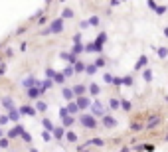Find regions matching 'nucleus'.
Here are the masks:
<instances>
[{"label": "nucleus", "instance_id": "obj_1", "mask_svg": "<svg viewBox=\"0 0 168 152\" xmlns=\"http://www.w3.org/2000/svg\"><path fill=\"white\" fill-rule=\"evenodd\" d=\"M77 120L83 124L85 128H95V126H97V120H95V116H93V114L83 113V114H79V118H77Z\"/></svg>", "mask_w": 168, "mask_h": 152}, {"label": "nucleus", "instance_id": "obj_2", "mask_svg": "<svg viewBox=\"0 0 168 152\" xmlns=\"http://www.w3.org/2000/svg\"><path fill=\"white\" fill-rule=\"evenodd\" d=\"M49 32L51 34H61L63 32V18H55L49 26Z\"/></svg>", "mask_w": 168, "mask_h": 152}, {"label": "nucleus", "instance_id": "obj_3", "mask_svg": "<svg viewBox=\"0 0 168 152\" xmlns=\"http://www.w3.org/2000/svg\"><path fill=\"white\" fill-rule=\"evenodd\" d=\"M75 103H77V107H79V111H85V109H89L91 105H93V101L85 95V97H79V99H75Z\"/></svg>", "mask_w": 168, "mask_h": 152}, {"label": "nucleus", "instance_id": "obj_4", "mask_svg": "<svg viewBox=\"0 0 168 152\" xmlns=\"http://www.w3.org/2000/svg\"><path fill=\"white\" fill-rule=\"evenodd\" d=\"M38 83H40V81H38V79H36L34 75H28L26 79H22V87H24V89H32V87H38Z\"/></svg>", "mask_w": 168, "mask_h": 152}, {"label": "nucleus", "instance_id": "obj_5", "mask_svg": "<svg viewBox=\"0 0 168 152\" xmlns=\"http://www.w3.org/2000/svg\"><path fill=\"white\" fill-rule=\"evenodd\" d=\"M105 41H107V34H105V32H101V34L95 38V41H93V43H95V49H97V51H101V49H103V45H105Z\"/></svg>", "mask_w": 168, "mask_h": 152}, {"label": "nucleus", "instance_id": "obj_6", "mask_svg": "<svg viewBox=\"0 0 168 152\" xmlns=\"http://www.w3.org/2000/svg\"><path fill=\"white\" fill-rule=\"evenodd\" d=\"M91 111H93V114L95 116H105V109H103V105L99 103V101H93V105H91Z\"/></svg>", "mask_w": 168, "mask_h": 152}, {"label": "nucleus", "instance_id": "obj_7", "mask_svg": "<svg viewBox=\"0 0 168 152\" xmlns=\"http://www.w3.org/2000/svg\"><path fill=\"white\" fill-rule=\"evenodd\" d=\"M59 57H61V59H65L69 65H75V63L79 61V59H77V55H73V53H69V51H61V53H59Z\"/></svg>", "mask_w": 168, "mask_h": 152}, {"label": "nucleus", "instance_id": "obj_8", "mask_svg": "<svg viewBox=\"0 0 168 152\" xmlns=\"http://www.w3.org/2000/svg\"><path fill=\"white\" fill-rule=\"evenodd\" d=\"M103 126H105V128H115V126H117V118L111 116V114H105V116H103Z\"/></svg>", "mask_w": 168, "mask_h": 152}, {"label": "nucleus", "instance_id": "obj_9", "mask_svg": "<svg viewBox=\"0 0 168 152\" xmlns=\"http://www.w3.org/2000/svg\"><path fill=\"white\" fill-rule=\"evenodd\" d=\"M22 132H24V126H22V124H16L14 128H10V130H8V138H16V136H22Z\"/></svg>", "mask_w": 168, "mask_h": 152}, {"label": "nucleus", "instance_id": "obj_10", "mask_svg": "<svg viewBox=\"0 0 168 152\" xmlns=\"http://www.w3.org/2000/svg\"><path fill=\"white\" fill-rule=\"evenodd\" d=\"M61 95H63V99L69 101V103L75 101V93H73V89H69V87H63V89H61Z\"/></svg>", "mask_w": 168, "mask_h": 152}, {"label": "nucleus", "instance_id": "obj_11", "mask_svg": "<svg viewBox=\"0 0 168 152\" xmlns=\"http://www.w3.org/2000/svg\"><path fill=\"white\" fill-rule=\"evenodd\" d=\"M26 93H28V97H30V99H38V101H40V97H42V91H40V87L26 89Z\"/></svg>", "mask_w": 168, "mask_h": 152}, {"label": "nucleus", "instance_id": "obj_12", "mask_svg": "<svg viewBox=\"0 0 168 152\" xmlns=\"http://www.w3.org/2000/svg\"><path fill=\"white\" fill-rule=\"evenodd\" d=\"M71 89H73V93H75V99L85 97V93H87V87H85V85H75V87H71Z\"/></svg>", "mask_w": 168, "mask_h": 152}, {"label": "nucleus", "instance_id": "obj_13", "mask_svg": "<svg viewBox=\"0 0 168 152\" xmlns=\"http://www.w3.org/2000/svg\"><path fill=\"white\" fill-rule=\"evenodd\" d=\"M2 107H4V109H8V113L16 111V107H14V101H12L10 97H4V99H2Z\"/></svg>", "mask_w": 168, "mask_h": 152}, {"label": "nucleus", "instance_id": "obj_14", "mask_svg": "<svg viewBox=\"0 0 168 152\" xmlns=\"http://www.w3.org/2000/svg\"><path fill=\"white\" fill-rule=\"evenodd\" d=\"M51 134L55 136V140H61V138H65V128L63 126H55Z\"/></svg>", "mask_w": 168, "mask_h": 152}, {"label": "nucleus", "instance_id": "obj_15", "mask_svg": "<svg viewBox=\"0 0 168 152\" xmlns=\"http://www.w3.org/2000/svg\"><path fill=\"white\" fill-rule=\"evenodd\" d=\"M18 113H20V114H30V116H34V114H36V109H34V107H30V105H24V107H20V109H18Z\"/></svg>", "mask_w": 168, "mask_h": 152}, {"label": "nucleus", "instance_id": "obj_16", "mask_svg": "<svg viewBox=\"0 0 168 152\" xmlns=\"http://www.w3.org/2000/svg\"><path fill=\"white\" fill-rule=\"evenodd\" d=\"M42 124H43V130H47V132H53V128H55L51 118H42Z\"/></svg>", "mask_w": 168, "mask_h": 152}, {"label": "nucleus", "instance_id": "obj_17", "mask_svg": "<svg viewBox=\"0 0 168 152\" xmlns=\"http://www.w3.org/2000/svg\"><path fill=\"white\" fill-rule=\"evenodd\" d=\"M67 113L71 114V116H75V114L79 113V107H77V103H75V101H71V103H67Z\"/></svg>", "mask_w": 168, "mask_h": 152}, {"label": "nucleus", "instance_id": "obj_18", "mask_svg": "<svg viewBox=\"0 0 168 152\" xmlns=\"http://www.w3.org/2000/svg\"><path fill=\"white\" fill-rule=\"evenodd\" d=\"M146 61H148V57L146 55H140V59L134 63V71H138V69H142L144 65H146Z\"/></svg>", "mask_w": 168, "mask_h": 152}, {"label": "nucleus", "instance_id": "obj_19", "mask_svg": "<svg viewBox=\"0 0 168 152\" xmlns=\"http://www.w3.org/2000/svg\"><path fill=\"white\" fill-rule=\"evenodd\" d=\"M87 89H89V95H93V97H97V95L101 93V89H99V85H97V83H91Z\"/></svg>", "mask_w": 168, "mask_h": 152}, {"label": "nucleus", "instance_id": "obj_20", "mask_svg": "<svg viewBox=\"0 0 168 152\" xmlns=\"http://www.w3.org/2000/svg\"><path fill=\"white\" fill-rule=\"evenodd\" d=\"M73 122H75V116H71V114H69V116H65V118H61V126H63V128L71 126Z\"/></svg>", "mask_w": 168, "mask_h": 152}, {"label": "nucleus", "instance_id": "obj_21", "mask_svg": "<svg viewBox=\"0 0 168 152\" xmlns=\"http://www.w3.org/2000/svg\"><path fill=\"white\" fill-rule=\"evenodd\" d=\"M158 124H160V118H158V116H152V118L146 122V128H156Z\"/></svg>", "mask_w": 168, "mask_h": 152}, {"label": "nucleus", "instance_id": "obj_22", "mask_svg": "<svg viewBox=\"0 0 168 152\" xmlns=\"http://www.w3.org/2000/svg\"><path fill=\"white\" fill-rule=\"evenodd\" d=\"M81 51H85V45H83V43H73V49H71V53H73V55H79Z\"/></svg>", "mask_w": 168, "mask_h": 152}, {"label": "nucleus", "instance_id": "obj_23", "mask_svg": "<svg viewBox=\"0 0 168 152\" xmlns=\"http://www.w3.org/2000/svg\"><path fill=\"white\" fill-rule=\"evenodd\" d=\"M51 81H53V83H57V85H61V83L65 81V75H63V73H59V71H55V75H53Z\"/></svg>", "mask_w": 168, "mask_h": 152}, {"label": "nucleus", "instance_id": "obj_24", "mask_svg": "<svg viewBox=\"0 0 168 152\" xmlns=\"http://www.w3.org/2000/svg\"><path fill=\"white\" fill-rule=\"evenodd\" d=\"M36 111H40V113H45V111H47V103L40 99V101L36 103Z\"/></svg>", "mask_w": 168, "mask_h": 152}, {"label": "nucleus", "instance_id": "obj_25", "mask_svg": "<svg viewBox=\"0 0 168 152\" xmlns=\"http://www.w3.org/2000/svg\"><path fill=\"white\" fill-rule=\"evenodd\" d=\"M156 53H158L160 59H166V57H168V49H166V47H156Z\"/></svg>", "mask_w": 168, "mask_h": 152}, {"label": "nucleus", "instance_id": "obj_26", "mask_svg": "<svg viewBox=\"0 0 168 152\" xmlns=\"http://www.w3.org/2000/svg\"><path fill=\"white\" fill-rule=\"evenodd\" d=\"M121 109L128 113V111L132 109V105H130V101H126V99H121Z\"/></svg>", "mask_w": 168, "mask_h": 152}, {"label": "nucleus", "instance_id": "obj_27", "mask_svg": "<svg viewBox=\"0 0 168 152\" xmlns=\"http://www.w3.org/2000/svg\"><path fill=\"white\" fill-rule=\"evenodd\" d=\"M95 71H97V65H95V63H89V65H85V73H87V75H93Z\"/></svg>", "mask_w": 168, "mask_h": 152}, {"label": "nucleus", "instance_id": "obj_28", "mask_svg": "<svg viewBox=\"0 0 168 152\" xmlns=\"http://www.w3.org/2000/svg\"><path fill=\"white\" fill-rule=\"evenodd\" d=\"M119 107H121V101H119V99H111V101H109V109L117 111Z\"/></svg>", "mask_w": 168, "mask_h": 152}, {"label": "nucleus", "instance_id": "obj_29", "mask_svg": "<svg viewBox=\"0 0 168 152\" xmlns=\"http://www.w3.org/2000/svg\"><path fill=\"white\" fill-rule=\"evenodd\" d=\"M65 138H67L69 142H77V134H75L73 130H67V132H65Z\"/></svg>", "mask_w": 168, "mask_h": 152}, {"label": "nucleus", "instance_id": "obj_30", "mask_svg": "<svg viewBox=\"0 0 168 152\" xmlns=\"http://www.w3.org/2000/svg\"><path fill=\"white\" fill-rule=\"evenodd\" d=\"M61 73H63L65 77H71V75H75V69H73V65H67V67H65Z\"/></svg>", "mask_w": 168, "mask_h": 152}, {"label": "nucleus", "instance_id": "obj_31", "mask_svg": "<svg viewBox=\"0 0 168 152\" xmlns=\"http://www.w3.org/2000/svg\"><path fill=\"white\" fill-rule=\"evenodd\" d=\"M73 69H75V73H83L85 71V63L83 61H77V63L73 65Z\"/></svg>", "mask_w": 168, "mask_h": 152}, {"label": "nucleus", "instance_id": "obj_32", "mask_svg": "<svg viewBox=\"0 0 168 152\" xmlns=\"http://www.w3.org/2000/svg\"><path fill=\"white\" fill-rule=\"evenodd\" d=\"M8 118H10V122H18L20 113H18V111H12V113H8Z\"/></svg>", "mask_w": 168, "mask_h": 152}, {"label": "nucleus", "instance_id": "obj_33", "mask_svg": "<svg viewBox=\"0 0 168 152\" xmlns=\"http://www.w3.org/2000/svg\"><path fill=\"white\" fill-rule=\"evenodd\" d=\"M61 18H63V20H65V18H73V10H71V8H63Z\"/></svg>", "mask_w": 168, "mask_h": 152}, {"label": "nucleus", "instance_id": "obj_34", "mask_svg": "<svg viewBox=\"0 0 168 152\" xmlns=\"http://www.w3.org/2000/svg\"><path fill=\"white\" fill-rule=\"evenodd\" d=\"M10 148V138H0V150Z\"/></svg>", "mask_w": 168, "mask_h": 152}, {"label": "nucleus", "instance_id": "obj_35", "mask_svg": "<svg viewBox=\"0 0 168 152\" xmlns=\"http://www.w3.org/2000/svg\"><path fill=\"white\" fill-rule=\"evenodd\" d=\"M20 138H22V140H24V142H28V144H30V142H32V134H30V132H28V130H24V132H22V136H20Z\"/></svg>", "mask_w": 168, "mask_h": 152}, {"label": "nucleus", "instance_id": "obj_36", "mask_svg": "<svg viewBox=\"0 0 168 152\" xmlns=\"http://www.w3.org/2000/svg\"><path fill=\"white\" fill-rule=\"evenodd\" d=\"M142 77H144V81H152V69H144Z\"/></svg>", "mask_w": 168, "mask_h": 152}, {"label": "nucleus", "instance_id": "obj_37", "mask_svg": "<svg viewBox=\"0 0 168 152\" xmlns=\"http://www.w3.org/2000/svg\"><path fill=\"white\" fill-rule=\"evenodd\" d=\"M99 22H101L99 16H91V18H89V26H99Z\"/></svg>", "mask_w": 168, "mask_h": 152}, {"label": "nucleus", "instance_id": "obj_38", "mask_svg": "<svg viewBox=\"0 0 168 152\" xmlns=\"http://www.w3.org/2000/svg\"><path fill=\"white\" fill-rule=\"evenodd\" d=\"M42 138H43V142H49V140H51V132H47V130H42Z\"/></svg>", "mask_w": 168, "mask_h": 152}, {"label": "nucleus", "instance_id": "obj_39", "mask_svg": "<svg viewBox=\"0 0 168 152\" xmlns=\"http://www.w3.org/2000/svg\"><path fill=\"white\" fill-rule=\"evenodd\" d=\"M113 79H115V77L111 75V73H103V81H105V83H113Z\"/></svg>", "mask_w": 168, "mask_h": 152}, {"label": "nucleus", "instance_id": "obj_40", "mask_svg": "<svg viewBox=\"0 0 168 152\" xmlns=\"http://www.w3.org/2000/svg\"><path fill=\"white\" fill-rule=\"evenodd\" d=\"M168 8L166 6H156V10H154V12H156V14H158V16H162V14H164V12H166Z\"/></svg>", "mask_w": 168, "mask_h": 152}, {"label": "nucleus", "instance_id": "obj_41", "mask_svg": "<svg viewBox=\"0 0 168 152\" xmlns=\"http://www.w3.org/2000/svg\"><path fill=\"white\" fill-rule=\"evenodd\" d=\"M53 75H55V71H53L51 67H47V69H45V77H47V79H53Z\"/></svg>", "mask_w": 168, "mask_h": 152}, {"label": "nucleus", "instance_id": "obj_42", "mask_svg": "<svg viewBox=\"0 0 168 152\" xmlns=\"http://www.w3.org/2000/svg\"><path fill=\"white\" fill-rule=\"evenodd\" d=\"M59 116H61V118L69 116V113H67V107H61V109H59Z\"/></svg>", "mask_w": 168, "mask_h": 152}, {"label": "nucleus", "instance_id": "obj_43", "mask_svg": "<svg viewBox=\"0 0 168 152\" xmlns=\"http://www.w3.org/2000/svg\"><path fill=\"white\" fill-rule=\"evenodd\" d=\"M123 85H128V87H130V85H132V77H130V75L123 77Z\"/></svg>", "mask_w": 168, "mask_h": 152}, {"label": "nucleus", "instance_id": "obj_44", "mask_svg": "<svg viewBox=\"0 0 168 152\" xmlns=\"http://www.w3.org/2000/svg\"><path fill=\"white\" fill-rule=\"evenodd\" d=\"M95 65H97V67H105V59H103V57H97V59H95Z\"/></svg>", "mask_w": 168, "mask_h": 152}, {"label": "nucleus", "instance_id": "obj_45", "mask_svg": "<svg viewBox=\"0 0 168 152\" xmlns=\"http://www.w3.org/2000/svg\"><path fill=\"white\" fill-rule=\"evenodd\" d=\"M113 85H115V87H121V85H123V77H115V79H113Z\"/></svg>", "mask_w": 168, "mask_h": 152}, {"label": "nucleus", "instance_id": "obj_46", "mask_svg": "<svg viewBox=\"0 0 168 152\" xmlns=\"http://www.w3.org/2000/svg\"><path fill=\"white\" fill-rule=\"evenodd\" d=\"M79 28H81V30H87V28H91V26H89V20H83V22H79Z\"/></svg>", "mask_w": 168, "mask_h": 152}, {"label": "nucleus", "instance_id": "obj_47", "mask_svg": "<svg viewBox=\"0 0 168 152\" xmlns=\"http://www.w3.org/2000/svg\"><path fill=\"white\" fill-rule=\"evenodd\" d=\"M8 122H10L8 114H2V116H0V124H8Z\"/></svg>", "mask_w": 168, "mask_h": 152}, {"label": "nucleus", "instance_id": "obj_48", "mask_svg": "<svg viewBox=\"0 0 168 152\" xmlns=\"http://www.w3.org/2000/svg\"><path fill=\"white\" fill-rule=\"evenodd\" d=\"M142 150H146V152H152V150H154V144H142Z\"/></svg>", "mask_w": 168, "mask_h": 152}, {"label": "nucleus", "instance_id": "obj_49", "mask_svg": "<svg viewBox=\"0 0 168 152\" xmlns=\"http://www.w3.org/2000/svg\"><path fill=\"white\" fill-rule=\"evenodd\" d=\"M85 51H97V49H95V43H87V45H85Z\"/></svg>", "mask_w": 168, "mask_h": 152}, {"label": "nucleus", "instance_id": "obj_50", "mask_svg": "<svg viewBox=\"0 0 168 152\" xmlns=\"http://www.w3.org/2000/svg\"><path fill=\"white\" fill-rule=\"evenodd\" d=\"M130 128H132V130H140L142 124H138V122H130Z\"/></svg>", "mask_w": 168, "mask_h": 152}, {"label": "nucleus", "instance_id": "obj_51", "mask_svg": "<svg viewBox=\"0 0 168 152\" xmlns=\"http://www.w3.org/2000/svg\"><path fill=\"white\" fill-rule=\"evenodd\" d=\"M156 6H158V4H156L154 0H148V8H150V10H156Z\"/></svg>", "mask_w": 168, "mask_h": 152}, {"label": "nucleus", "instance_id": "obj_52", "mask_svg": "<svg viewBox=\"0 0 168 152\" xmlns=\"http://www.w3.org/2000/svg\"><path fill=\"white\" fill-rule=\"evenodd\" d=\"M73 43H81V36H79V34L73 36Z\"/></svg>", "mask_w": 168, "mask_h": 152}, {"label": "nucleus", "instance_id": "obj_53", "mask_svg": "<svg viewBox=\"0 0 168 152\" xmlns=\"http://www.w3.org/2000/svg\"><path fill=\"white\" fill-rule=\"evenodd\" d=\"M26 47H28V43H26V41H22V43H20V49H22V51H26Z\"/></svg>", "mask_w": 168, "mask_h": 152}, {"label": "nucleus", "instance_id": "obj_54", "mask_svg": "<svg viewBox=\"0 0 168 152\" xmlns=\"http://www.w3.org/2000/svg\"><path fill=\"white\" fill-rule=\"evenodd\" d=\"M12 55H14V51H12V49L8 47V49H6V57H12Z\"/></svg>", "mask_w": 168, "mask_h": 152}, {"label": "nucleus", "instance_id": "obj_55", "mask_svg": "<svg viewBox=\"0 0 168 152\" xmlns=\"http://www.w3.org/2000/svg\"><path fill=\"white\" fill-rule=\"evenodd\" d=\"M4 71H6V63H0V75H2Z\"/></svg>", "mask_w": 168, "mask_h": 152}, {"label": "nucleus", "instance_id": "obj_56", "mask_svg": "<svg viewBox=\"0 0 168 152\" xmlns=\"http://www.w3.org/2000/svg\"><path fill=\"white\" fill-rule=\"evenodd\" d=\"M164 36H166V38H168V28H164Z\"/></svg>", "mask_w": 168, "mask_h": 152}, {"label": "nucleus", "instance_id": "obj_57", "mask_svg": "<svg viewBox=\"0 0 168 152\" xmlns=\"http://www.w3.org/2000/svg\"><path fill=\"white\" fill-rule=\"evenodd\" d=\"M164 140H166V142H168V132H166V136H164Z\"/></svg>", "mask_w": 168, "mask_h": 152}, {"label": "nucleus", "instance_id": "obj_58", "mask_svg": "<svg viewBox=\"0 0 168 152\" xmlns=\"http://www.w3.org/2000/svg\"><path fill=\"white\" fill-rule=\"evenodd\" d=\"M121 152H128V148H123V150H121Z\"/></svg>", "mask_w": 168, "mask_h": 152}, {"label": "nucleus", "instance_id": "obj_59", "mask_svg": "<svg viewBox=\"0 0 168 152\" xmlns=\"http://www.w3.org/2000/svg\"><path fill=\"white\" fill-rule=\"evenodd\" d=\"M30 152H38V150H36V148H32V150H30Z\"/></svg>", "mask_w": 168, "mask_h": 152}, {"label": "nucleus", "instance_id": "obj_60", "mask_svg": "<svg viewBox=\"0 0 168 152\" xmlns=\"http://www.w3.org/2000/svg\"><path fill=\"white\" fill-rule=\"evenodd\" d=\"M166 103H168V95H166Z\"/></svg>", "mask_w": 168, "mask_h": 152}, {"label": "nucleus", "instance_id": "obj_61", "mask_svg": "<svg viewBox=\"0 0 168 152\" xmlns=\"http://www.w3.org/2000/svg\"><path fill=\"white\" fill-rule=\"evenodd\" d=\"M0 136H2V130H0Z\"/></svg>", "mask_w": 168, "mask_h": 152}]
</instances>
